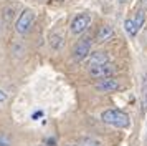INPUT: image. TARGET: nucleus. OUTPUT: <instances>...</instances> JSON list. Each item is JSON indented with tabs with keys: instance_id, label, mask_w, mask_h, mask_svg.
<instances>
[{
	"instance_id": "f257e3e1",
	"label": "nucleus",
	"mask_w": 147,
	"mask_h": 146,
	"mask_svg": "<svg viewBox=\"0 0 147 146\" xmlns=\"http://www.w3.org/2000/svg\"><path fill=\"white\" fill-rule=\"evenodd\" d=\"M101 119L106 125L116 126V128H129V125H131L129 116L121 110H106L101 113Z\"/></svg>"
},
{
	"instance_id": "f03ea898",
	"label": "nucleus",
	"mask_w": 147,
	"mask_h": 146,
	"mask_svg": "<svg viewBox=\"0 0 147 146\" xmlns=\"http://www.w3.org/2000/svg\"><path fill=\"white\" fill-rule=\"evenodd\" d=\"M91 45H93V40L89 38V37H84V38H81L73 48V53H71V58L73 61L76 63H80L83 60L89 57L91 55Z\"/></svg>"
},
{
	"instance_id": "7ed1b4c3",
	"label": "nucleus",
	"mask_w": 147,
	"mask_h": 146,
	"mask_svg": "<svg viewBox=\"0 0 147 146\" xmlns=\"http://www.w3.org/2000/svg\"><path fill=\"white\" fill-rule=\"evenodd\" d=\"M33 22H35V12L32 8H25L20 13V17L17 18V22H15V30H17V33H22L23 35V33L30 32Z\"/></svg>"
},
{
	"instance_id": "20e7f679",
	"label": "nucleus",
	"mask_w": 147,
	"mask_h": 146,
	"mask_svg": "<svg viewBox=\"0 0 147 146\" xmlns=\"http://www.w3.org/2000/svg\"><path fill=\"white\" fill-rule=\"evenodd\" d=\"M89 23H91L89 13H78V15L73 18V22H71L69 30H71L73 35H80V33H83L88 27H89Z\"/></svg>"
},
{
	"instance_id": "39448f33",
	"label": "nucleus",
	"mask_w": 147,
	"mask_h": 146,
	"mask_svg": "<svg viewBox=\"0 0 147 146\" xmlns=\"http://www.w3.org/2000/svg\"><path fill=\"white\" fill-rule=\"evenodd\" d=\"M114 72H116V66H113L111 63H106V65H98V66H91V68H89V75H91L94 80L109 78V76H113V75H114Z\"/></svg>"
},
{
	"instance_id": "423d86ee",
	"label": "nucleus",
	"mask_w": 147,
	"mask_h": 146,
	"mask_svg": "<svg viewBox=\"0 0 147 146\" xmlns=\"http://www.w3.org/2000/svg\"><path fill=\"white\" fill-rule=\"evenodd\" d=\"M121 88L119 81L113 76H109V78H102L101 81L96 83V90L101 93H111V91H117Z\"/></svg>"
},
{
	"instance_id": "0eeeda50",
	"label": "nucleus",
	"mask_w": 147,
	"mask_h": 146,
	"mask_svg": "<svg viewBox=\"0 0 147 146\" xmlns=\"http://www.w3.org/2000/svg\"><path fill=\"white\" fill-rule=\"evenodd\" d=\"M109 63V57L106 55V52H93L89 55V68L98 65H106Z\"/></svg>"
},
{
	"instance_id": "6e6552de",
	"label": "nucleus",
	"mask_w": 147,
	"mask_h": 146,
	"mask_svg": "<svg viewBox=\"0 0 147 146\" xmlns=\"http://www.w3.org/2000/svg\"><path fill=\"white\" fill-rule=\"evenodd\" d=\"M114 37V28L111 25H102L98 30V33H96V40L99 42V43H104V42H107V40H111Z\"/></svg>"
},
{
	"instance_id": "1a4fd4ad",
	"label": "nucleus",
	"mask_w": 147,
	"mask_h": 146,
	"mask_svg": "<svg viewBox=\"0 0 147 146\" xmlns=\"http://www.w3.org/2000/svg\"><path fill=\"white\" fill-rule=\"evenodd\" d=\"M63 45H65V35L61 32H55L50 35V46H51V50L58 52V50L63 48Z\"/></svg>"
},
{
	"instance_id": "9d476101",
	"label": "nucleus",
	"mask_w": 147,
	"mask_h": 146,
	"mask_svg": "<svg viewBox=\"0 0 147 146\" xmlns=\"http://www.w3.org/2000/svg\"><path fill=\"white\" fill-rule=\"evenodd\" d=\"M140 111L142 115L147 113V75L142 80V91H140Z\"/></svg>"
},
{
	"instance_id": "9b49d317",
	"label": "nucleus",
	"mask_w": 147,
	"mask_h": 146,
	"mask_svg": "<svg viewBox=\"0 0 147 146\" xmlns=\"http://www.w3.org/2000/svg\"><path fill=\"white\" fill-rule=\"evenodd\" d=\"M15 12H17V7L13 3H8V5L3 7V20H5V23H10L13 20Z\"/></svg>"
},
{
	"instance_id": "f8f14e48",
	"label": "nucleus",
	"mask_w": 147,
	"mask_h": 146,
	"mask_svg": "<svg viewBox=\"0 0 147 146\" xmlns=\"http://www.w3.org/2000/svg\"><path fill=\"white\" fill-rule=\"evenodd\" d=\"M144 22H146V10L139 8V10L136 12V17H134V23H136V28H137V32L140 30V27L144 25Z\"/></svg>"
},
{
	"instance_id": "ddd939ff",
	"label": "nucleus",
	"mask_w": 147,
	"mask_h": 146,
	"mask_svg": "<svg viewBox=\"0 0 147 146\" xmlns=\"http://www.w3.org/2000/svg\"><path fill=\"white\" fill-rule=\"evenodd\" d=\"M124 28H126V32L129 37H136V33H137V28H136V23H134V18H127L124 22Z\"/></svg>"
},
{
	"instance_id": "4468645a",
	"label": "nucleus",
	"mask_w": 147,
	"mask_h": 146,
	"mask_svg": "<svg viewBox=\"0 0 147 146\" xmlns=\"http://www.w3.org/2000/svg\"><path fill=\"white\" fill-rule=\"evenodd\" d=\"M80 146H102V143L96 138H81Z\"/></svg>"
},
{
	"instance_id": "2eb2a0df",
	"label": "nucleus",
	"mask_w": 147,
	"mask_h": 146,
	"mask_svg": "<svg viewBox=\"0 0 147 146\" xmlns=\"http://www.w3.org/2000/svg\"><path fill=\"white\" fill-rule=\"evenodd\" d=\"M0 146H10V143L5 136H0Z\"/></svg>"
},
{
	"instance_id": "dca6fc26",
	"label": "nucleus",
	"mask_w": 147,
	"mask_h": 146,
	"mask_svg": "<svg viewBox=\"0 0 147 146\" xmlns=\"http://www.w3.org/2000/svg\"><path fill=\"white\" fill-rule=\"evenodd\" d=\"M7 98H8V95L3 91V90H0V103H2V101H5Z\"/></svg>"
},
{
	"instance_id": "f3484780",
	"label": "nucleus",
	"mask_w": 147,
	"mask_h": 146,
	"mask_svg": "<svg viewBox=\"0 0 147 146\" xmlns=\"http://www.w3.org/2000/svg\"><path fill=\"white\" fill-rule=\"evenodd\" d=\"M139 5H140V8H142V10H146V8H147V0H140Z\"/></svg>"
},
{
	"instance_id": "a211bd4d",
	"label": "nucleus",
	"mask_w": 147,
	"mask_h": 146,
	"mask_svg": "<svg viewBox=\"0 0 147 146\" xmlns=\"http://www.w3.org/2000/svg\"><path fill=\"white\" fill-rule=\"evenodd\" d=\"M119 2H121V3H124V2H126V0H119Z\"/></svg>"
},
{
	"instance_id": "6ab92c4d",
	"label": "nucleus",
	"mask_w": 147,
	"mask_h": 146,
	"mask_svg": "<svg viewBox=\"0 0 147 146\" xmlns=\"http://www.w3.org/2000/svg\"><path fill=\"white\" fill-rule=\"evenodd\" d=\"M68 146H71V145H68ZM73 146H80V145H73Z\"/></svg>"
},
{
	"instance_id": "aec40b11",
	"label": "nucleus",
	"mask_w": 147,
	"mask_h": 146,
	"mask_svg": "<svg viewBox=\"0 0 147 146\" xmlns=\"http://www.w3.org/2000/svg\"><path fill=\"white\" fill-rule=\"evenodd\" d=\"M60 2H63V0H60Z\"/></svg>"
}]
</instances>
